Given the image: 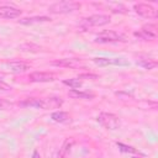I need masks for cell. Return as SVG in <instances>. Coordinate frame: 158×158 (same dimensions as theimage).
<instances>
[{
	"mask_svg": "<svg viewBox=\"0 0 158 158\" xmlns=\"http://www.w3.org/2000/svg\"><path fill=\"white\" fill-rule=\"evenodd\" d=\"M79 9H80L79 2L72 1V0H64V1H58V2L52 4L48 7V11L52 14H69Z\"/></svg>",
	"mask_w": 158,
	"mask_h": 158,
	"instance_id": "6da1fadb",
	"label": "cell"
},
{
	"mask_svg": "<svg viewBox=\"0 0 158 158\" xmlns=\"http://www.w3.org/2000/svg\"><path fill=\"white\" fill-rule=\"evenodd\" d=\"M98 122L102 127H105L106 130H110V131H115V130L120 128V126H121V121H120L118 116H116L115 114H111V112L99 114Z\"/></svg>",
	"mask_w": 158,
	"mask_h": 158,
	"instance_id": "7a4b0ae2",
	"label": "cell"
},
{
	"mask_svg": "<svg viewBox=\"0 0 158 158\" xmlns=\"http://www.w3.org/2000/svg\"><path fill=\"white\" fill-rule=\"evenodd\" d=\"M111 19L109 15H102V14H96V15H91L86 19H84L80 23L81 28L88 30L89 27H99V26H105L107 23H110Z\"/></svg>",
	"mask_w": 158,
	"mask_h": 158,
	"instance_id": "3957f363",
	"label": "cell"
},
{
	"mask_svg": "<svg viewBox=\"0 0 158 158\" xmlns=\"http://www.w3.org/2000/svg\"><path fill=\"white\" fill-rule=\"evenodd\" d=\"M120 41H126L125 36L122 33H118V32L111 31V30L102 31L95 38V42H99V43H111V42H120Z\"/></svg>",
	"mask_w": 158,
	"mask_h": 158,
	"instance_id": "277c9868",
	"label": "cell"
},
{
	"mask_svg": "<svg viewBox=\"0 0 158 158\" xmlns=\"http://www.w3.org/2000/svg\"><path fill=\"white\" fill-rule=\"evenodd\" d=\"M157 35H158V30L154 23H147L141 28L139 32H135L136 37L144 40V41H152L157 37Z\"/></svg>",
	"mask_w": 158,
	"mask_h": 158,
	"instance_id": "5b68a950",
	"label": "cell"
},
{
	"mask_svg": "<svg viewBox=\"0 0 158 158\" xmlns=\"http://www.w3.org/2000/svg\"><path fill=\"white\" fill-rule=\"evenodd\" d=\"M133 9L142 17H146V19H156L157 17V10L152 5H148V4H136L133 6Z\"/></svg>",
	"mask_w": 158,
	"mask_h": 158,
	"instance_id": "8992f818",
	"label": "cell"
},
{
	"mask_svg": "<svg viewBox=\"0 0 158 158\" xmlns=\"http://www.w3.org/2000/svg\"><path fill=\"white\" fill-rule=\"evenodd\" d=\"M94 63L99 67H107V65H128L130 62L125 58H94Z\"/></svg>",
	"mask_w": 158,
	"mask_h": 158,
	"instance_id": "52a82bcc",
	"label": "cell"
},
{
	"mask_svg": "<svg viewBox=\"0 0 158 158\" xmlns=\"http://www.w3.org/2000/svg\"><path fill=\"white\" fill-rule=\"evenodd\" d=\"M28 79L33 83H49L56 79V77L51 73H44V72H33L28 75Z\"/></svg>",
	"mask_w": 158,
	"mask_h": 158,
	"instance_id": "ba28073f",
	"label": "cell"
},
{
	"mask_svg": "<svg viewBox=\"0 0 158 158\" xmlns=\"http://www.w3.org/2000/svg\"><path fill=\"white\" fill-rule=\"evenodd\" d=\"M20 15H21V10L17 7L9 6V5L0 6V17H2V19L12 20V19H17Z\"/></svg>",
	"mask_w": 158,
	"mask_h": 158,
	"instance_id": "9c48e42d",
	"label": "cell"
},
{
	"mask_svg": "<svg viewBox=\"0 0 158 158\" xmlns=\"http://www.w3.org/2000/svg\"><path fill=\"white\" fill-rule=\"evenodd\" d=\"M52 64L57 67H65V68H79L83 65L81 60L78 58H63V59L54 60Z\"/></svg>",
	"mask_w": 158,
	"mask_h": 158,
	"instance_id": "30bf717a",
	"label": "cell"
},
{
	"mask_svg": "<svg viewBox=\"0 0 158 158\" xmlns=\"http://www.w3.org/2000/svg\"><path fill=\"white\" fill-rule=\"evenodd\" d=\"M63 104V100L58 96H52V98H46L42 99V109L43 110H52V109H58Z\"/></svg>",
	"mask_w": 158,
	"mask_h": 158,
	"instance_id": "8fae6325",
	"label": "cell"
},
{
	"mask_svg": "<svg viewBox=\"0 0 158 158\" xmlns=\"http://www.w3.org/2000/svg\"><path fill=\"white\" fill-rule=\"evenodd\" d=\"M137 64L147 70L149 69H153L157 67V60L153 59L152 57H148V56H139L137 58Z\"/></svg>",
	"mask_w": 158,
	"mask_h": 158,
	"instance_id": "7c38bea8",
	"label": "cell"
},
{
	"mask_svg": "<svg viewBox=\"0 0 158 158\" xmlns=\"http://www.w3.org/2000/svg\"><path fill=\"white\" fill-rule=\"evenodd\" d=\"M51 17L48 16H33V17H25L19 20V23L21 25H35V23H42V22H49Z\"/></svg>",
	"mask_w": 158,
	"mask_h": 158,
	"instance_id": "4fadbf2b",
	"label": "cell"
},
{
	"mask_svg": "<svg viewBox=\"0 0 158 158\" xmlns=\"http://www.w3.org/2000/svg\"><path fill=\"white\" fill-rule=\"evenodd\" d=\"M68 95H69L70 98H73V99H85V100H90V99H93V98L95 96V95L91 94V93L80 91V90H78V89H72V90H69Z\"/></svg>",
	"mask_w": 158,
	"mask_h": 158,
	"instance_id": "5bb4252c",
	"label": "cell"
},
{
	"mask_svg": "<svg viewBox=\"0 0 158 158\" xmlns=\"http://www.w3.org/2000/svg\"><path fill=\"white\" fill-rule=\"evenodd\" d=\"M20 106L23 107H33V109H42V99L38 98H28L20 102Z\"/></svg>",
	"mask_w": 158,
	"mask_h": 158,
	"instance_id": "9a60e30c",
	"label": "cell"
},
{
	"mask_svg": "<svg viewBox=\"0 0 158 158\" xmlns=\"http://www.w3.org/2000/svg\"><path fill=\"white\" fill-rule=\"evenodd\" d=\"M7 67L14 73H23L25 70L30 69V65L23 62H10V63H7Z\"/></svg>",
	"mask_w": 158,
	"mask_h": 158,
	"instance_id": "2e32d148",
	"label": "cell"
},
{
	"mask_svg": "<svg viewBox=\"0 0 158 158\" xmlns=\"http://www.w3.org/2000/svg\"><path fill=\"white\" fill-rule=\"evenodd\" d=\"M51 118L54 122H59V123H65V122L70 121V116L65 111H56L51 115Z\"/></svg>",
	"mask_w": 158,
	"mask_h": 158,
	"instance_id": "e0dca14e",
	"label": "cell"
},
{
	"mask_svg": "<svg viewBox=\"0 0 158 158\" xmlns=\"http://www.w3.org/2000/svg\"><path fill=\"white\" fill-rule=\"evenodd\" d=\"M106 6H107L112 12H120V14L127 12V9H126L122 4H118V2H107Z\"/></svg>",
	"mask_w": 158,
	"mask_h": 158,
	"instance_id": "ac0fdd59",
	"label": "cell"
},
{
	"mask_svg": "<svg viewBox=\"0 0 158 158\" xmlns=\"http://www.w3.org/2000/svg\"><path fill=\"white\" fill-rule=\"evenodd\" d=\"M63 84H64V85H69L72 89H77V88H79V86H81V81H80L78 78L65 79V80H63Z\"/></svg>",
	"mask_w": 158,
	"mask_h": 158,
	"instance_id": "d6986e66",
	"label": "cell"
},
{
	"mask_svg": "<svg viewBox=\"0 0 158 158\" xmlns=\"http://www.w3.org/2000/svg\"><path fill=\"white\" fill-rule=\"evenodd\" d=\"M21 51H25V52H40L41 51V47H38V46H36V44H28V43H26V44H22L21 47Z\"/></svg>",
	"mask_w": 158,
	"mask_h": 158,
	"instance_id": "ffe728a7",
	"label": "cell"
},
{
	"mask_svg": "<svg viewBox=\"0 0 158 158\" xmlns=\"http://www.w3.org/2000/svg\"><path fill=\"white\" fill-rule=\"evenodd\" d=\"M116 144H117V147H118V149H120L121 152H125V153H136V152H137L133 147L126 146V144H123V143H121V142H117Z\"/></svg>",
	"mask_w": 158,
	"mask_h": 158,
	"instance_id": "44dd1931",
	"label": "cell"
},
{
	"mask_svg": "<svg viewBox=\"0 0 158 158\" xmlns=\"http://www.w3.org/2000/svg\"><path fill=\"white\" fill-rule=\"evenodd\" d=\"M78 79H90V80H95V79H99V77L96 74H91V73H83V74H79L78 75Z\"/></svg>",
	"mask_w": 158,
	"mask_h": 158,
	"instance_id": "7402d4cb",
	"label": "cell"
},
{
	"mask_svg": "<svg viewBox=\"0 0 158 158\" xmlns=\"http://www.w3.org/2000/svg\"><path fill=\"white\" fill-rule=\"evenodd\" d=\"M12 106V104L10 101H6L4 99H0V110H6V109H10Z\"/></svg>",
	"mask_w": 158,
	"mask_h": 158,
	"instance_id": "603a6c76",
	"label": "cell"
},
{
	"mask_svg": "<svg viewBox=\"0 0 158 158\" xmlns=\"http://www.w3.org/2000/svg\"><path fill=\"white\" fill-rule=\"evenodd\" d=\"M11 88L6 84V83H4V81H0V91H9Z\"/></svg>",
	"mask_w": 158,
	"mask_h": 158,
	"instance_id": "cb8c5ba5",
	"label": "cell"
},
{
	"mask_svg": "<svg viewBox=\"0 0 158 158\" xmlns=\"http://www.w3.org/2000/svg\"><path fill=\"white\" fill-rule=\"evenodd\" d=\"M31 158H41V156H40V153L37 152V151H33V153H32V157Z\"/></svg>",
	"mask_w": 158,
	"mask_h": 158,
	"instance_id": "d4e9b609",
	"label": "cell"
},
{
	"mask_svg": "<svg viewBox=\"0 0 158 158\" xmlns=\"http://www.w3.org/2000/svg\"><path fill=\"white\" fill-rule=\"evenodd\" d=\"M132 158H142V157H132Z\"/></svg>",
	"mask_w": 158,
	"mask_h": 158,
	"instance_id": "484cf974",
	"label": "cell"
}]
</instances>
